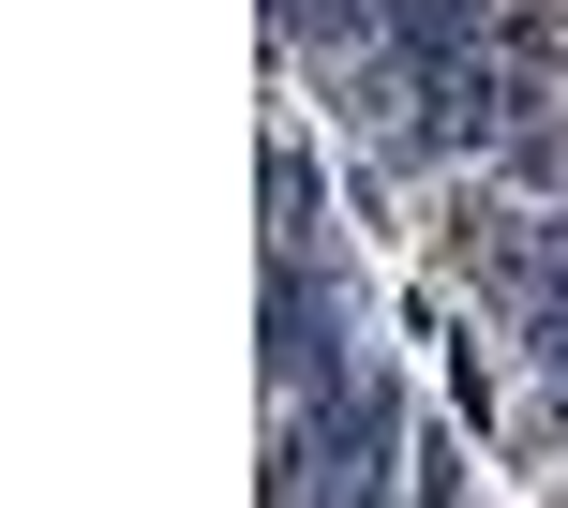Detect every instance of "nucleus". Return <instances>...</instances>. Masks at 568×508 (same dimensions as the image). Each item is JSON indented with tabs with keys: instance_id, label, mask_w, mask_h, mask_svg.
I'll return each instance as SVG.
<instances>
[{
	"instance_id": "f257e3e1",
	"label": "nucleus",
	"mask_w": 568,
	"mask_h": 508,
	"mask_svg": "<svg viewBox=\"0 0 568 508\" xmlns=\"http://www.w3.org/2000/svg\"><path fill=\"white\" fill-rule=\"evenodd\" d=\"M344 374V284L314 270V254H270V389L314 404Z\"/></svg>"
},
{
	"instance_id": "f03ea898",
	"label": "nucleus",
	"mask_w": 568,
	"mask_h": 508,
	"mask_svg": "<svg viewBox=\"0 0 568 508\" xmlns=\"http://www.w3.org/2000/svg\"><path fill=\"white\" fill-rule=\"evenodd\" d=\"M270 254H314V150L270 135Z\"/></svg>"
},
{
	"instance_id": "7ed1b4c3",
	"label": "nucleus",
	"mask_w": 568,
	"mask_h": 508,
	"mask_svg": "<svg viewBox=\"0 0 568 508\" xmlns=\"http://www.w3.org/2000/svg\"><path fill=\"white\" fill-rule=\"evenodd\" d=\"M419 508H464V464L449 449H419Z\"/></svg>"
},
{
	"instance_id": "20e7f679",
	"label": "nucleus",
	"mask_w": 568,
	"mask_h": 508,
	"mask_svg": "<svg viewBox=\"0 0 568 508\" xmlns=\"http://www.w3.org/2000/svg\"><path fill=\"white\" fill-rule=\"evenodd\" d=\"M479 16H494V30H539V0H479Z\"/></svg>"
},
{
	"instance_id": "39448f33",
	"label": "nucleus",
	"mask_w": 568,
	"mask_h": 508,
	"mask_svg": "<svg viewBox=\"0 0 568 508\" xmlns=\"http://www.w3.org/2000/svg\"><path fill=\"white\" fill-rule=\"evenodd\" d=\"M344 508H374V494H344Z\"/></svg>"
}]
</instances>
